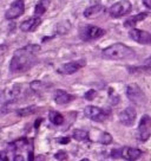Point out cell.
<instances>
[{
  "label": "cell",
  "mask_w": 151,
  "mask_h": 161,
  "mask_svg": "<svg viewBox=\"0 0 151 161\" xmlns=\"http://www.w3.org/2000/svg\"><path fill=\"white\" fill-rule=\"evenodd\" d=\"M25 11V5H24V1L23 0H15L14 3L11 5V7L6 11L5 18L7 20L17 19L19 18Z\"/></svg>",
  "instance_id": "8"
},
{
  "label": "cell",
  "mask_w": 151,
  "mask_h": 161,
  "mask_svg": "<svg viewBox=\"0 0 151 161\" xmlns=\"http://www.w3.org/2000/svg\"><path fill=\"white\" fill-rule=\"evenodd\" d=\"M49 119L52 122V125H55V126H60V125H63V122H64V116L61 115L60 113H58V111L55 110L50 111Z\"/></svg>",
  "instance_id": "17"
},
{
  "label": "cell",
  "mask_w": 151,
  "mask_h": 161,
  "mask_svg": "<svg viewBox=\"0 0 151 161\" xmlns=\"http://www.w3.org/2000/svg\"><path fill=\"white\" fill-rule=\"evenodd\" d=\"M111 155L113 156V158H119L121 156V149L118 151V149H113L112 153H111Z\"/></svg>",
  "instance_id": "29"
},
{
  "label": "cell",
  "mask_w": 151,
  "mask_h": 161,
  "mask_svg": "<svg viewBox=\"0 0 151 161\" xmlns=\"http://www.w3.org/2000/svg\"><path fill=\"white\" fill-rule=\"evenodd\" d=\"M102 55L106 59L121 60V59H132L136 57V52L131 47L124 45L122 43H116L112 44L109 47L103 50Z\"/></svg>",
  "instance_id": "2"
},
{
  "label": "cell",
  "mask_w": 151,
  "mask_h": 161,
  "mask_svg": "<svg viewBox=\"0 0 151 161\" xmlns=\"http://www.w3.org/2000/svg\"><path fill=\"white\" fill-rule=\"evenodd\" d=\"M73 98H75V96L70 95L69 92H66L64 90H55V95H53V100L58 104H67Z\"/></svg>",
  "instance_id": "14"
},
{
  "label": "cell",
  "mask_w": 151,
  "mask_h": 161,
  "mask_svg": "<svg viewBox=\"0 0 151 161\" xmlns=\"http://www.w3.org/2000/svg\"><path fill=\"white\" fill-rule=\"evenodd\" d=\"M81 161H90L89 159H83V160H81Z\"/></svg>",
  "instance_id": "35"
},
{
  "label": "cell",
  "mask_w": 151,
  "mask_h": 161,
  "mask_svg": "<svg viewBox=\"0 0 151 161\" xmlns=\"http://www.w3.org/2000/svg\"><path fill=\"white\" fill-rule=\"evenodd\" d=\"M6 102H7V98H6V91L0 90V104L6 103Z\"/></svg>",
  "instance_id": "28"
},
{
  "label": "cell",
  "mask_w": 151,
  "mask_h": 161,
  "mask_svg": "<svg viewBox=\"0 0 151 161\" xmlns=\"http://www.w3.org/2000/svg\"><path fill=\"white\" fill-rule=\"evenodd\" d=\"M142 151L138 148H133V147H125L121 149V156L123 159L129 161H135L137 159H139L142 156Z\"/></svg>",
  "instance_id": "12"
},
{
  "label": "cell",
  "mask_w": 151,
  "mask_h": 161,
  "mask_svg": "<svg viewBox=\"0 0 151 161\" xmlns=\"http://www.w3.org/2000/svg\"><path fill=\"white\" fill-rule=\"evenodd\" d=\"M29 143V140L24 137V139H18V140H15L13 143H12V146L14 147V149H19V148H23L24 146H26Z\"/></svg>",
  "instance_id": "24"
},
{
  "label": "cell",
  "mask_w": 151,
  "mask_h": 161,
  "mask_svg": "<svg viewBox=\"0 0 151 161\" xmlns=\"http://www.w3.org/2000/svg\"><path fill=\"white\" fill-rule=\"evenodd\" d=\"M55 158L59 161H64L67 159V153H66L65 151H60V152H58V153H55Z\"/></svg>",
  "instance_id": "25"
},
{
  "label": "cell",
  "mask_w": 151,
  "mask_h": 161,
  "mask_svg": "<svg viewBox=\"0 0 151 161\" xmlns=\"http://www.w3.org/2000/svg\"><path fill=\"white\" fill-rule=\"evenodd\" d=\"M31 88H32V90L39 91V90L43 89V83L39 82V80H34V82H32V83H31Z\"/></svg>",
  "instance_id": "26"
},
{
  "label": "cell",
  "mask_w": 151,
  "mask_h": 161,
  "mask_svg": "<svg viewBox=\"0 0 151 161\" xmlns=\"http://www.w3.org/2000/svg\"><path fill=\"white\" fill-rule=\"evenodd\" d=\"M129 70L131 72H148V74H151V59L146 60L145 64L143 66H138V68H132L131 66Z\"/></svg>",
  "instance_id": "19"
},
{
  "label": "cell",
  "mask_w": 151,
  "mask_h": 161,
  "mask_svg": "<svg viewBox=\"0 0 151 161\" xmlns=\"http://www.w3.org/2000/svg\"><path fill=\"white\" fill-rule=\"evenodd\" d=\"M105 35V30H103L98 26L93 25H85L81 26L79 30V36L84 42H90V40H95L101 38Z\"/></svg>",
  "instance_id": "4"
},
{
  "label": "cell",
  "mask_w": 151,
  "mask_h": 161,
  "mask_svg": "<svg viewBox=\"0 0 151 161\" xmlns=\"http://www.w3.org/2000/svg\"><path fill=\"white\" fill-rule=\"evenodd\" d=\"M40 24H41L40 18L39 17H33V18H30V19L23 21L20 25V29L24 32H32V31H34Z\"/></svg>",
  "instance_id": "13"
},
{
  "label": "cell",
  "mask_w": 151,
  "mask_h": 161,
  "mask_svg": "<svg viewBox=\"0 0 151 161\" xmlns=\"http://www.w3.org/2000/svg\"><path fill=\"white\" fill-rule=\"evenodd\" d=\"M98 141H99L101 143H103V145H110L111 142H112V136H111V134L104 131V133H102V135Z\"/></svg>",
  "instance_id": "23"
},
{
  "label": "cell",
  "mask_w": 151,
  "mask_h": 161,
  "mask_svg": "<svg viewBox=\"0 0 151 161\" xmlns=\"http://www.w3.org/2000/svg\"><path fill=\"white\" fill-rule=\"evenodd\" d=\"M104 6L102 5H95V6H91L89 8H86L84 11V15L86 18H93V17H97V15L102 14L104 12Z\"/></svg>",
  "instance_id": "16"
},
{
  "label": "cell",
  "mask_w": 151,
  "mask_h": 161,
  "mask_svg": "<svg viewBox=\"0 0 151 161\" xmlns=\"http://www.w3.org/2000/svg\"><path fill=\"white\" fill-rule=\"evenodd\" d=\"M129 35H130L131 39H133L135 42L139 43V44H146V45L151 44V33L150 32H146V31H143V30H138V29H132Z\"/></svg>",
  "instance_id": "10"
},
{
  "label": "cell",
  "mask_w": 151,
  "mask_h": 161,
  "mask_svg": "<svg viewBox=\"0 0 151 161\" xmlns=\"http://www.w3.org/2000/svg\"><path fill=\"white\" fill-rule=\"evenodd\" d=\"M84 114L90 120L97 121V122H103L107 117H110L111 111L107 110V109H102V108H98V107L95 106H87L84 109Z\"/></svg>",
  "instance_id": "5"
},
{
  "label": "cell",
  "mask_w": 151,
  "mask_h": 161,
  "mask_svg": "<svg viewBox=\"0 0 151 161\" xmlns=\"http://www.w3.org/2000/svg\"><path fill=\"white\" fill-rule=\"evenodd\" d=\"M37 108L35 107H26V108H23V109H18L17 110V114L19 116H29L34 114Z\"/></svg>",
  "instance_id": "22"
},
{
  "label": "cell",
  "mask_w": 151,
  "mask_h": 161,
  "mask_svg": "<svg viewBox=\"0 0 151 161\" xmlns=\"http://www.w3.org/2000/svg\"><path fill=\"white\" fill-rule=\"evenodd\" d=\"M126 96L128 98L138 106H143L146 102V96L144 94V91L141 89V86L132 83L126 86Z\"/></svg>",
  "instance_id": "3"
},
{
  "label": "cell",
  "mask_w": 151,
  "mask_h": 161,
  "mask_svg": "<svg viewBox=\"0 0 151 161\" xmlns=\"http://www.w3.org/2000/svg\"><path fill=\"white\" fill-rule=\"evenodd\" d=\"M151 134V117L149 115H143L138 123L137 128V137L141 141H146Z\"/></svg>",
  "instance_id": "6"
},
{
  "label": "cell",
  "mask_w": 151,
  "mask_h": 161,
  "mask_svg": "<svg viewBox=\"0 0 151 161\" xmlns=\"http://www.w3.org/2000/svg\"><path fill=\"white\" fill-rule=\"evenodd\" d=\"M130 11H131L130 1L123 0V1L116 3V4H113V5L111 6L110 8H109V13L113 18H121L123 15L128 14Z\"/></svg>",
  "instance_id": "7"
},
{
  "label": "cell",
  "mask_w": 151,
  "mask_h": 161,
  "mask_svg": "<svg viewBox=\"0 0 151 161\" xmlns=\"http://www.w3.org/2000/svg\"><path fill=\"white\" fill-rule=\"evenodd\" d=\"M70 29H71V24H70V21H69V20H64V21L59 23L58 26H57V31H58V33H61V35L67 33Z\"/></svg>",
  "instance_id": "21"
},
{
  "label": "cell",
  "mask_w": 151,
  "mask_h": 161,
  "mask_svg": "<svg viewBox=\"0 0 151 161\" xmlns=\"http://www.w3.org/2000/svg\"><path fill=\"white\" fill-rule=\"evenodd\" d=\"M136 115V109L133 107H128L119 114V121H121L122 125H124L126 127H130L135 123Z\"/></svg>",
  "instance_id": "9"
},
{
  "label": "cell",
  "mask_w": 151,
  "mask_h": 161,
  "mask_svg": "<svg viewBox=\"0 0 151 161\" xmlns=\"http://www.w3.org/2000/svg\"><path fill=\"white\" fill-rule=\"evenodd\" d=\"M144 5L151 10V0H144Z\"/></svg>",
  "instance_id": "33"
},
{
  "label": "cell",
  "mask_w": 151,
  "mask_h": 161,
  "mask_svg": "<svg viewBox=\"0 0 151 161\" xmlns=\"http://www.w3.org/2000/svg\"><path fill=\"white\" fill-rule=\"evenodd\" d=\"M85 98L87 101H92V100H95V97L97 96V92L96 90H89L87 92H85Z\"/></svg>",
  "instance_id": "27"
},
{
  "label": "cell",
  "mask_w": 151,
  "mask_h": 161,
  "mask_svg": "<svg viewBox=\"0 0 151 161\" xmlns=\"http://www.w3.org/2000/svg\"><path fill=\"white\" fill-rule=\"evenodd\" d=\"M37 159H38V160H37V161H44V156L39 155V156H38V158H37Z\"/></svg>",
  "instance_id": "34"
},
{
  "label": "cell",
  "mask_w": 151,
  "mask_h": 161,
  "mask_svg": "<svg viewBox=\"0 0 151 161\" xmlns=\"http://www.w3.org/2000/svg\"><path fill=\"white\" fill-rule=\"evenodd\" d=\"M85 65V62L84 60H75V62H69L65 63L59 68V72L64 74V75H72L77 72L78 70H81L83 66Z\"/></svg>",
  "instance_id": "11"
},
{
  "label": "cell",
  "mask_w": 151,
  "mask_h": 161,
  "mask_svg": "<svg viewBox=\"0 0 151 161\" xmlns=\"http://www.w3.org/2000/svg\"><path fill=\"white\" fill-rule=\"evenodd\" d=\"M38 45H27L25 47H21L14 52L10 63V70L12 72H25L30 70L38 60L37 53L39 51Z\"/></svg>",
  "instance_id": "1"
},
{
  "label": "cell",
  "mask_w": 151,
  "mask_h": 161,
  "mask_svg": "<svg viewBox=\"0 0 151 161\" xmlns=\"http://www.w3.org/2000/svg\"><path fill=\"white\" fill-rule=\"evenodd\" d=\"M49 4H50V0H40V3L35 6V10H34L35 15L39 17V15L44 14V13L46 12V10H47Z\"/></svg>",
  "instance_id": "18"
},
{
  "label": "cell",
  "mask_w": 151,
  "mask_h": 161,
  "mask_svg": "<svg viewBox=\"0 0 151 161\" xmlns=\"http://www.w3.org/2000/svg\"><path fill=\"white\" fill-rule=\"evenodd\" d=\"M0 161H8L5 152H1V153H0Z\"/></svg>",
  "instance_id": "30"
},
{
  "label": "cell",
  "mask_w": 151,
  "mask_h": 161,
  "mask_svg": "<svg viewBox=\"0 0 151 161\" xmlns=\"http://www.w3.org/2000/svg\"><path fill=\"white\" fill-rule=\"evenodd\" d=\"M69 141H70L69 137H63V139H59L58 142H59V143H69Z\"/></svg>",
  "instance_id": "32"
},
{
  "label": "cell",
  "mask_w": 151,
  "mask_h": 161,
  "mask_svg": "<svg viewBox=\"0 0 151 161\" xmlns=\"http://www.w3.org/2000/svg\"><path fill=\"white\" fill-rule=\"evenodd\" d=\"M13 161H25V158L23 155H15Z\"/></svg>",
  "instance_id": "31"
},
{
  "label": "cell",
  "mask_w": 151,
  "mask_h": 161,
  "mask_svg": "<svg viewBox=\"0 0 151 161\" xmlns=\"http://www.w3.org/2000/svg\"><path fill=\"white\" fill-rule=\"evenodd\" d=\"M73 139L77 141H86L89 139V133L84 129H76L73 131Z\"/></svg>",
  "instance_id": "20"
},
{
  "label": "cell",
  "mask_w": 151,
  "mask_h": 161,
  "mask_svg": "<svg viewBox=\"0 0 151 161\" xmlns=\"http://www.w3.org/2000/svg\"><path fill=\"white\" fill-rule=\"evenodd\" d=\"M146 17H148V13H146V12H142V13H138V14H136V15H132L130 18H128L126 21H124V26H125V27H129V29H130V27H133L137 23L144 20Z\"/></svg>",
  "instance_id": "15"
}]
</instances>
